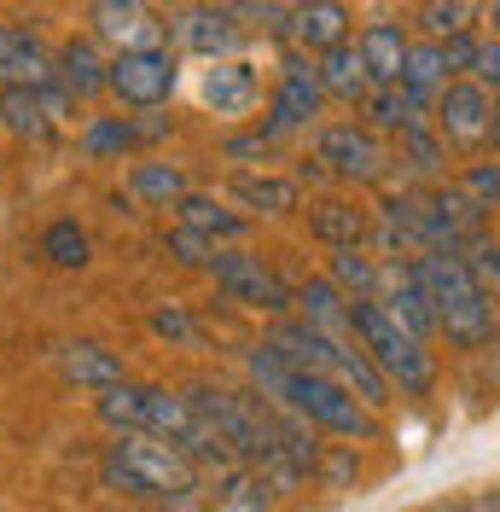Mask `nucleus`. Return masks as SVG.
Returning <instances> with one entry per match:
<instances>
[{
	"mask_svg": "<svg viewBox=\"0 0 500 512\" xmlns=\"http://www.w3.org/2000/svg\"><path fill=\"white\" fill-rule=\"evenodd\" d=\"M413 280L431 291V303H437V320H442V338H448V350L460 355H477L495 344L500 332V309H495V291L477 280V268H471V256H448V251H419L413 262Z\"/></svg>",
	"mask_w": 500,
	"mask_h": 512,
	"instance_id": "1",
	"label": "nucleus"
},
{
	"mask_svg": "<svg viewBox=\"0 0 500 512\" xmlns=\"http://www.w3.org/2000/svg\"><path fill=\"white\" fill-rule=\"evenodd\" d=\"M192 478H204V472L163 437H111L99 454V483L117 489L123 501H163V495L187 489Z\"/></svg>",
	"mask_w": 500,
	"mask_h": 512,
	"instance_id": "2",
	"label": "nucleus"
},
{
	"mask_svg": "<svg viewBox=\"0 0 500 512\" xmlns=\"http://www.w3.org/2000/svg\"><path fill=\"white\" fill-rule=\"evenodd\" d=\"M349 332H355V344L373 355L378 373L396 384L402 396L419 402V396H431V390H437V355H431V344H419L413 332H402L378 297L349 303Z\"/></svg>",
	"mask_w": 500,
	"mask_h": 512,
	"instance_id": "3",
	"label": "nucleus"
},
{
	"mask_svg": "<svg viewBox=\"0 0 500 512\" xmlns=\"http://www.w3.org/2000/svg\"><path fill=\"white\" fill-rule=\"evenodd\" d=\"M280 408L303 414L314 431L344 437V443H378V437H384V419H378L344 379H332V373H291Z\"/></svg>",
	"mask_w": 500,
	"mask_h": 512,
	"instance_id": "4",
	"label": "nucleus"
},
{
	"mask_svg": "<svg viewBox=\"0 0 500 512\" xmlns=\"http://www.w3.org/2000/svg\"><path fill=\"white\" fill-rule=\"evenodd\" d=\"M314 158L332 169V181H349V187H384L396 169V152L367 123H326L314 134Z\"/></svg>",
	"mask_w": 500,
	"mask_h": 512,
	"instance_id": "5",
	"label": "nucleus"
},
{
	"mask_svg": "<svg viewBox=\"0 0 500 512\" xmlns=\"http://www.w3.org/2000/svg\"><path fill=\"white\" fill-rule=\"evenodd\" d=\"M326 111V88H320V64L309 53H285L280 82H274V99H268V117H262V134L268 140H291L297 128H314Z\"/></svg>",
	"mask_w": 500,
	"mask_h": 512,
	"instance_id": "6",
	"label": "nucleus"
},
{
	"mask_svg": "<svg viewBox=\"0 0 500 512\" xmlns=\"http://www.w3.org/2000/svg\"><path fill=\"white\" fill-rule=\"evenodd\" d=\"M169 41H175V53H198V59L221 64V59H233L250 35L233 18L227 0H192L181 12H169Z\"/></svg>",
	"mask_w": 500,
	"mask_h": 512,
	"instance_id": "7",
	"label": "nucleus"
},
{
	"mask_svg": "<svg viewBox=\"0 0 500 512\" xmlns=\"http://www.w3.org/2000/svg\"><path fill=\"white\" fill-rule=\"evenodd\" d=\"M88 35L99 47H111V59L117 53H163L169 24L157 18L152 0H94L88 6Z\"/></svg>",
	"mask_w": 500,
	"mask_h": 512,
	"instance_id": "8",
	"label": "nucleus"
},
{
	"mask_svg": "<svg viewBox=\"0 0 500 512\" xmlns=\"http://www.w3.org/2000/svg\"><path fill=\"white\" fill-rule=\"evenodd\" d=\"M210 280H216V291H227V297L245 303V309H268V315H280V320H285V309H297V291H285L280 274H274L256 251H245V245L221 251L216 268H210Z\"/></svg>",
	"mask_w": 500,
	"mask_h": 512,
	"instance_id": "9",
	"label": "nucleus"
},
{
	"mask_svg": "<svg viewBox=\"0 0 500 512\" xmlns=\"http://www.w3.org/2000/svg\"><path fill=\"white\" fill-rule=\"evenodd\" d=\"M431 123H437L442 146H454V152H471V146H489V123H495V94L483 88V82H448L442 99L431 105Z\"/></svg>",
	"mask_w": 500,
	"mask_h": 512,
	"instance_id": "10",
	"label": "nucleus"
},
{
	"mask_svg": "<svg viewBox=\"0 0 500 512\" xmlns=\"http://www.w3.org/2000/svg\"><path fill=\"white\" fill-rule=\"evenodd\" d=\"M181 70H175V53H117L111 59V99H123L128 111H163L169 94H175Z\"/></svg>",
	"mask_w": 500,
	"mask_h": 512,
	"instance_id": "11",
	"label": "nucleus"
},
{
	"mask_svg": "<svg viewBox=\"0 0 500 512\" xmlns=\"http://www.w3.org/2000/svg\"><path fill=\"white\" fill-rule=\"evenodd\" d=\"M303 222H309V239H320L326 251H361L373 233V210L349 192H320L303 204Z\"/></svg>",
	"mask_w": 500,
	"mask_h": 512,
	"instance_id": "12",
	"label": "nucleus"
},
{
	"mask_svg": "<svg viewBox=\"0 0 500 512\" xmlns=\"http://www.w3.org/2000/svg\"><path fill=\"white\" fill-rule=\"evenodd\" d=\"M349 6L344 0H297L291 6V53H309V59H326L349 47Z\"/></svg>",
	"mask_w": 500,
	"mask_h": 512,
	"instance_id": "13",
	"label": "nucleus"
},
{
	"mask_svg": "<svg viewBox=\"0 0 500 512\" xmlns=\"http://www.w3.org/2000/svg\"><path fill=\"white\" fill-rule=\"evenodd\" d=\"M59 70L30 24H0V88H53Z\"/></svg>",
	"mask_w": 500,
	"mask_h": 512,
	"instance_id": "14",
	"label": "nucleus"
},
{
	"mask_svg": "<svg viewBox=\"0 0 500 512\" xmlns=\"http://www.w3.org/2000/svg\"><path fill=\"white\" fill-rule=\"evenodd\" d=\"M53 70H59V88L76 105L111 94V59H105V47H99L94 35H70L59 53H53Z\"/></svg>",
	"mask_w": 500,
	"mask_h": 512,
	"instance_id": "15",
	"label": "nucleus"
},
{
	"mask_svg": "<svg viewBox=\"0 0 500 512\" xmlns=\"http://www.w3.org/2000/svg\"><path fill=\"white\" fill-rule=\"evenodd\" d=\"M378 303H384V309H390V320H396L402 332H413L419 344L442 338L437 303H431V291L413 280V268H407V262H390V280H384V297H378Z\"/></svg>",
	"mask_w": 500,
	"mask_h": 512,
	"instance_id": "16",
	"label": "nucleus"
},
{
	"mask_svg": "<svg viewBox=\"0 0 500 512\" xmlns=\"http://www.w3.org/2000/svg\"><path fill=\"white\" fill-rule=\"evenodd\" d=\"M227 198H233L245 216H297V210H303L297 175H268V169H239V175L227 181Z\"/></svg>",
	"mask_w": 500,
	"mask_h": 512,
	"instance_id": "17",
	"label": "nucleus"
},
{
	"mask_svg": "<svg viewBox=\"0 0 500 512\" xmlns=\"http://www.w3.org/2000/svg\"><path fill=\"white\" fill-rule=\"evenodd\" d=\"M355 53L367 64L373 88H402V70H407V53H413V35L396 24V18H373L367 30L355 35Z\"/></svg>",
	"mask_w": 500,
	"mask_h": 512,
	"instance_id": "18",
	"label": "nucleus"
},
{
	"mask_svg": "<svg viewBox=\"0 0 500 512\" xmlns=\"http://www.w3.org/2000/svg\"><path fill=\"white\" fill-rule=\"evenodd\" d=\"M59 373H64V384H76V390H88V396H105V390L128 384V367L105 350V344H94V338H64Z\"/></svg>",
	"mask_w": 500,
	"mask_h": 512,
	"instance_id": "19",
	"label": "nucleus"
},
{
	"mask_svg": "<svg viewBox=\"0 0 500 512\" xmlns=\"http://www.w3.org/2000/svg\"><path fill=\"white\" fill-rule=\"evenodd\" d=\"M94 414L111 437H152V384L128 379L117 390H105V396H94Z\"/></svg>",
	"mask_w": 500,
	"mask_h": 512,
	"instance_id": "20",
	"label": "nucleus"
},
{
	"mask_svg": "<svg viewBox=\"0 0 500 512\" xmlns=\"http://www.w3.org/2000/svg\"><path fill=\"white\" fill-rule=\"evenodd\" d=\"M256 94H262V82H256V70L245 59H221L204 70V105L216 117H245L256 105Z\"/></svg>",
	"mask_w": 500,
	"mask_h": 512,
	"instance_id": "21",
	"label": "nucleus"
},
{
	"mask_svg": "<svg viewBox=\"0 0 500 512\" xmlns=\"http://www.w3.org/2000/svg\"><path fill=\"white\" fill-rule=\"evenodd\" d=\"M128 192H134L140 204L175 210V204L192 192V175H187V163H175V158H134V169H128Z\"/></svg>",
	"mask_w": 500,
	"mask_h": 512,
	"instance_id": "22",
	"label": "nucleus"
},
{
	"mask_svg": "<svg viewBox=\"0 0 500 512\" xmlns=\"http://www.w3.org/2000/svg\"><path fill=\"white\" fill-rule=\"evenodd\" d=\"M175 222L210 233L216 245H239L250 233V216L245 210H227V198H216V192H187V198L175 204Z\"/></svg>",
	"mask_w": 500,
	"mask_h": 512,
	"instance_id": "23",
	"label": "nucleus"
},
{
	"mask_svg": "<svg viewBox=\"0 0 500 512\" xmlns=\"http://www.w3.org/2000/svg\"><path fill=\"white\" fill-rule=\"evenodd\" d=\"M332 379H344L349 390H355V396H361V402L373 408V414H384V408L396 402V384L378 373V361H373L367 350H361L355 338H338V361H332Z\"/></svg>",
	"mask_w": 500,
	"mask_h": 512,
	"instance_id": "24",
	"label": "nucleus"
},
{
	"mask_svg": "<svg viewBox=\"0 0 500 512\" xmlns=\"http://www.w3.org/2000/svg\"><path fill=\"white\" fill-rule=\"evenodd\" d=\"M454 76H448V59H442V41H413V53H407V70H402V94L413 99V111H425L431 117V105L442 99Z\"/></svg>",
	"mask_w": 500,
	"mask_h": 512,
	"instance_id": "25",
	"label": "nucleus"
},
{
	"mask_svg": "<svg viewBox=\"0 0 500 512\" xmlns=\"http://www.w3.org/2000/svg\"><path fill=\"white\" fill-rule=\"evenodd\" d=\"M297 320H309L314 332H326V338H355L349 332V297L326 274H314L297 286Z\"/></svg>",
	"mask_w": 500,
	"mask_h": 512,
	"instance_id": "26",
	"label": "nucleus"
},
{
	"mask_svg": "<svg viewBox=\"0 0 500 512\" xmlns=\"http://www.w3.org/2000/svg\"><path fill=\"white\" fill-rule=\"evenodd\" d=\"M326 280L344 291L349 303H367V297H384L390 262L367 256V245H361V251H332V262H326Z\"/></svg>",
	"mask_w": 500,
	"mask_h": 512,
	"instance_id": "27",
	"label": "nucleus"
},
{
	"mask_svg": "<svg viewBox=\"0 0 500 512\" xmlns=\"http://www.w3.org/2000/svg\"><path fill=\"white\" fill-rule=\"evenodd\" d=\"M320 64V88H326V99H338V105H367V94H373V76H367V64H361V53L355 47H338V53H326Z\"/></svg>",
	"mask_w": 500,
	"mask_h": 512,
	"instance_id": "28",
	"label": "nucleus"
},
{
	"mask_svg": "<svg viewBox=\"0 0 500 512\" xmlns=\"http://www.w3.org/2000/svg\"><path fill=\"white\" fill-rule=\"evenodd\" d=\"M0 128L18 134V140H47L53 117L41 105V88H0Z\"/></svg>",
	"mask_w": 500,
	"mask_h": 512,
	"instance_id": "29",
	"label": "nucleus"
},
{
	"mask_svg": "<svg viewBox=\"0 0 500 512\" xmlns=\"http://www.w3.org/2000/svg\"><path fill=\"white\" fill-rule=\"evenodd\" d=\"M82 152L88 158H134L140 152V134H134V117H88L82 128Z\"/></svg>",
	"mask_w": 500,
	"mask_h": 512,
	"instance_id": "30",
	"label": "nucleus"
},
{
	"mask_svg": "<svg viewBox=\"0 0 500 512\" xmlns=\"http://www.w3.org/2000/svg\"><path fill=\"white\" fill-rule=\"evenodd\" d=\"M41 256H47L53 268H88V262H94L88 227L76 222V216H59V222H47V233H41Z\"/></svg>",
	"mask_w": 500,
	"mask_h": 512,
	"instance_id": "31",
	"label": "nucleus"
},
{
	"mask_svg": "<svg viewBox=\"0 0 500 512\" xmlns=\"http://www.w3.org/2000/svg\"><path fill=\"white\" fill-rule=\"evenodd\" d=\"M396 158L407 163V169H419V175H442V163H448V146H442V134L431 117H413V123L402 128V152Z\"/></svg>",
	"mask_w": 500,
	"mask_h": 512,
	"instance_id": "32",
	"label": "nucleus"
},
{
	"mask_svg": "<svg viewBox=\"0 0 500 512\" xmlns=\"http://www.w3.org/2000/svg\"><path fill=\"white\" fill-rule=\"evenodd\" d=\"M245 373H250V384H256V396H262V402H280L297 367H291L268 338H262V344H250V350H245Z\"/></svg>",
	"mask_w": 500,
	"mask_h": 512,
	"instance_id": "33",
	"label": "nucleus"
},
{
	"mask_svg": "<svg viewBox=\"0 0 500 512\" xmlns=\"http://www.w3.org/2000/svg\"><path fill=\"white\" fill-rule=\"evenodd\" d=\"M413 117H425V111H413V99H407L402 88H373L367 105H361V123L373 128V134H396V140H402V128L413 123Z\"/></svg>",
	"mask_w": 500,
	"mask_h": 512,
	"instance_id": "34",
	"label": "nucleus"
},
{
	"mask_svg": "<svg viewBox=\"0 0 500 512\" xmlns=\"http://www.w3.org/2000/svg\"><path fill=\"white\" fill-rule=\"evenodd\" d=\"M227 6L245 24V35H268V41L291 47V6H280V0H227Z\"/></svg>",
	"mask_w": 500,
	"mask_h": 512,
	"instance_id": "35",
	"label": "nucleus"
},
{
	"mask_svg": "<svg viewBox=\"0 0 500 512\" xmlns=\"http://www.w3.org/2000/svg\"><path fill=\"white\" fill-rule=\"evenodd\" d=\"M163 251H169V262H175V268H204V274H210V268H216V256L227 251V245H216V239H210V233H198V227H169V233H163Z\"/></svg>",
	"mask_w": 500,
	"mask_h": 512,
	"instance_id": "36",
	"label": "nucleus"
},
{
	"mask_svg": "<svg viewBox=\"0 0 500 512\" xmlns=\"http://www.w3.org/2000/svg\"><path fill=\"white\" fill-rule=\"evenodd\" d=\"M413 24L425 30V41H448V35L471 30V0H419Z\"/></svg>",
	"mask_w": 500,
	"mask_h": 512,
	"instance_id": "37",
	"label": "nucleus"
},
{
	"mask_svg": "<svg viewBox=\"0 0 500 512\" xmlns=\"http://www.w3.org/2000/svg\"><path fill=\"white\" fill-rule=\"evenodd\" d=\"M361 478V443H326L320 466H314V483L320 489H355Z\"/></svg>",
	"mask_w": 500,
	"mask_h": 512,
	"instance_id": "38",
	"label": "nucleus"
},
{
	"mask_svg": "<svg viewBox=\"0 0 500 512\" xmlns=\"http://www.w3.org/2000/svg\"><path fill=\"white\" fill-rule=\"evenodd\" d=\"M152 332L163 338V344H198V320H192L187 303H163L152 315Z\"/></svg>",
	"mask_w": 500,
	"mask_h": 512,
	"instance_id": "39",
	"label": "nucleus"
},
{
	"mask_svg": "<svg viewBox=\"0 0 500 512\" xmlns=\"http://www.w3.org/2000/svg\"><path fill=\"white\" fill-rule=\"evenodd\" d=\"M460 187H466L483 210H500V163H466V169H460Z\"/></svg>",
	"mask_w": 500,
	"mask_h": 512,
	"instance_id": "40",
	"label": "nucleus"
},
{
	"mask_svg": "<svg viewBox=\"0 0 500 512\" xmlns=\"http://www.w3.org/2000/svg\"><path fill=\"white\" fill-rule=\"evenodd\" d=\"M221 152H227V158L233 163H262V158H274V152H280V140H268V134H262V128H250V134H227V146H221Z\"/></svg>",
	"mask_w": 500,
	"mask_h": 512,
	"instance_id": "41",
	"label": "nucleus"
},
{
	"mask_svg": "<svg viewBox=\"0 0 500 512\" xmlns=\"http://www.w3.org/2000/svg\"><path fill=\"white\" fill-rule=\"evenodd\" d=\"M477 47H483V41H477L471 30H466V35H448V41H442V59H448V76H454V82L477 70Z\"/></svg>",
	"mask_w": 500,
	"mask_h": 512,
	"instance_id": "42",
	"label": "nucleus"
},
{
	"mask_svg": "<svg viewBox=\"0 0 500 512\" xmlns=\"http://www.w3.org/2000/svg\"><path fill=\"white\" fill-rule=\"evenodd\" d=\"M471 82H483V88L500 99V41H495V35L477 47V70H471Z\"/></svg>",
	"mask_w": 500,
	"mask_h": 512,
	"instance_id": "43",
	"label": "nucleus"
},
{
	"mask_svg": "<svg viewBox=\"0 0 500 512\" xmlns=\"http://www.w3.org/2000/svg\"><path fill=\"white\" fill-rule=\"evenodd\" d=\"M134 134H140V152H146V146H157V140L175 134V117H163V111H134Z\"/></svg>",
	"mask_w": 500,
	"mask_h": 512,
	"instance_id": "44",
	"label": "nucleus"
},
{
	"mask_svg": "<svg viewBox=\"0 0 500 512\" xmlns=\"http://www.w3.org/2000/svg\"><path fill=\"white\" fill-rule=\"evenodd\" d=\"M41 105H47V117H53V123H70V117H76V99L64 94L59 82H53V88H41Z\"/></svg>",
	"mask_w": 500,
	"mask_h": 512,
	"instance_id": "45",
	"label": "nucleus"
},
{
	"mask_svg": "<svg viewBox=\"0 0 500 512\" xmlns=\"http://www.w3.org/2000/svg\"><path fill=\"white\" fill-rule=\"evenodd\" d=\"M326 181H332V169H326V163H320V158H303V163H297V187H326Z\"/></svg>",
	"mask_w": 500,
	"mask_h": 512,
	"instance_id": "46",
	"label": "nucleus"
},
{
	"mask_svg": "<svg viewBox=\"0 0 500 512\" xmlns=\"http://www.w3.org/2000/svg\"><path fill=\"white\" fill-rule=\"evenodd\" d=\"M419 512H471V495H442V501H431V507Z\"/></svg>",
	"mask_w": 500,
	"mask_h": 512,
	"instance_id": "47",
	"label": "nucleus"
},
{
	"mask_svg": "<svg viewBox=\"0 0 500 512\" xmlns=\"http://www.w3.org/2000/svg\"><path fill=\"white\" fill-rule=\"evenodd\" d=\"M471 512H500V489H483V495H471Z\"/></svg>",
	"mask_w": 500,
	"mask_h": 512,
	"instance_id": "48",
	"label": "nucleus"
},
{
	"mask_svg": "<svg viewBox=\"0 0 500 512\" xmlns=\"http://www.w3.org/2000/svg\"><path fill=\"white\" fill-rule=\"evenodd\" d=\"M483 18H489V30H495V41H500V0H489V6H483Z\"/></svg>",
	"mask_w": 500,
	"mask_h": 512,
	"instance_id": "49",
	"label": "nucleus"
},
{
	"mask_svg": "<svg viewBox=\"0 0 500 512\" xmlns=\"http://www.w3.org/2000/svg\"><path fill=\"white\" fill-rule=\"evenodd\" d=\"M489 140H495V152H500V99H495V123H489Z\"/></svg>",
	"mask_w": 500,
	"mask_h": 512,
	"instance_id": "50",
	"label": "nucleus"
},
{
	"mask_svg": "<svg viewBox=\"0 0 500 512\" xmlns=\"http://www.w3.org/2000/svg\"><path fill=\"white\" fill-rule=\"evenodd\" d=\"M152 6H169V12H181V6H192V0H152Z\"/></svg>",
	"mask_w": 500,
	"mask_h": 512,
	"instance_id": "51",
	"label": "nucleus"
},
{
	"mask_svg": "<svg viewBox=\"0 0 500 512\" xmlns=\"http://www.w3.org/2000/svg\"><path fill=\"white\" fill-rule=\"evenodd\" d=\"M99 512H128V507H99Z\"/></svg>",
	"mask_w": 500,
	"mask_h": 512,
	"instance_id": "52",
	"label": "nucleus"
}]
</instances>
